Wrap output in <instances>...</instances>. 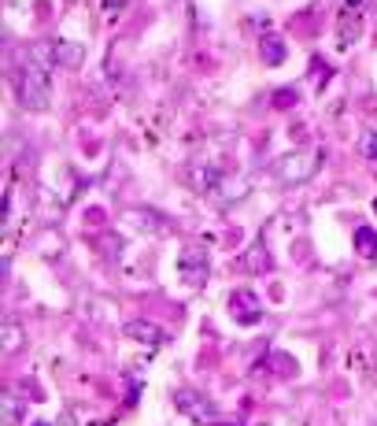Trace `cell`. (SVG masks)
Listing matches in <instances>:
<instances>
[{
	"instance_id": "1",
	"label": "cell",
	"mask_w": 377,
	"mask_h": 426,
	"mask_svg": "<svg viewBox=\"0 0 377 426\" xmlns=\"http://www.w3.org/2000/svg\"><path fill=\"white\" fill-rule=\"evenodd\" d=\"M15 100L26 111H45L52 100V82L41 63H19L15 67Z\"/></svg>"
},
{
	"instance_id": "2",
	"label": "cell",
	"mask_w": 377,
	"mask_h": 426,
	"mask_svg": "<svg viewBox=\"0 0 377 426\" xmlns=\"http://www.w3.org/2000/svg\"><path fill=\"white\" fill-rule=\"evenodd\" d=\"M318 171V152H289L278 160V182L281 186H304L311 174Z\"/></svg>"
},
{
	"instance_id": "3",
	"label": "cell",
	"mask_w": 377,
	"mask_h": 426,
	"mask_svg": "<svg viewBox=\"0 0 377 426\" xmlns=\"http://www.w3.org/2000/svg\"><path fill=\"white\" fill-rule=\"evenodd\" d=\"M362 22H367V0H344L341 15H336V37H341V48H352L359 41Z\"/></svg>"
},
{
	"instance_id": "4",
	"label": "cell",
	"mask_w": 377,
	"mask_h": 426,
	"mask_svg": "<svg viewBox=\"0 0 377 426\" xmlns=\"http://www.w3.org/2000/svg\"><path fill=\"white\" fill-rule=\"evenodd\" d=\"M174 404H178V411H185V415L192 422H200V426H211L215 422V400L204 397V393H197V390H178L174 393Z\"/></svg>"
},
{
	"instance_id": "5",
	"label": "cell",
	"mask_w": 377,
	"mask_h": 426,
	"mask_svg": "<svg viewBox=\"0 0 377 426\" xmlns=\"http://www.w3.org/2000/svg\"><path fill=\"white\" fill-rule=\"evenodd\" d=\"M178 267H181V278H185L192 289H200L204 282H207V275H211V267H207V249H200V245H189V249L181 252Z\"/></svg>"
},
{
	"instance_id": "6",
	"label": "cell",
	"mask_w": 377,
	"mask_h": 426,
	"mask_svg": "<svg viewBox=\"0 0 377 426\" xmlns=\"http://www.w3.org/2000/svg\"><path fill=\"white\" fill-rule=\"evenodd\" d=\"M229 315L241 327H255V322H263V304H259V296L252 289H237L229 296Z\"/></svg>"
},
{
	"instance_id": "7",
	"label": "cell",
	"mask_w": 377,
	"mask_h": 426,
	"mask_svg": "<svg viewBox=\"0 0 377 426\" xmlns=\"http://www.w3.org/2000/svg\"><path fill=\"white\" fill-rule=\"evenodd\" d=\"M48 56L56 67L63 71H78L85 63V45L82 41H71V37H56V41L48 45Z\"/></svg>"
},
{
	"instance_id": "8",
	"label": "cell",
	"mask_w": 377,
	"mask_h": 426,
	"mask_svg": "<svg viewBox=\"0 0 377 426\" xmlns=\"http://www.w3.org/2000/svg\"><path fill=\"white\" fill-rule=\"evenodd\" d=\"M218 178H222V171H215V163H207V160H192L185 167V182L197 193H215Z\"/></svg>"
},
{
	"instance_id": "9",
	"label": "cell",
	"mask_w": 377,
	"mask_h": 426,
	"mask_svg": "<svg viewBox=\"0 0 377 426\" xmlns=\"http://www.w3.org/2000/svg\"><path fill=\"white\" fill-rule=\"evenodd\" d=\"M248 189H252V182H248L244 174H222L211 197H215L218 204H237L241 197H248Z\"/></svg>"
},
{
	"instance_id": "10",
	"label": "cell",
	"mask_w": 377,
	"mask_h": 426,
	"mask_svg": "<svg viewBox=\"0 0 377 426\" xmlns=\"http://www.w3.org/2000/svg\"><path fill=\"white\" fill-rule=\"evenodd\" d=\"M126 338H134V341H141V345H155V348H159V345L166 341V330H163V327H155V322H148V319H129V322H126Z\"/></svg>"
},
{
	"instance_id": "11",
	"label": "cell",
	"mask_w": 377,
	"mask_h": 426,
	"mask_svg": "<svg viewBox=\"0 0 377 426\" xmlns=\"http://www.w3.org/2000/svg\"><path fill=\"white\" fill-rule=\"evenodd\" d=\"M241 267L248 270V275H266V270H270V249H266L263 241H255L252 249H244Z\"/></svg>"
},
{
	"instance_id": "12",
	"label": "cell",
	"mask_w": 377,
	"mask_h": 426,
	"mask_svg": "<svg viewBox=\"0 0 377 426\" xmlns=\"http://www.w3.org/2000/svg\"><path fill=\"white\" fill-rule=\"evenodd\" d=\"M126 219H129V223H134L137 230H148V234H166V230H171V226L163 223V215H159V212H148V208H134Z\"/></svg>"
},
{
	"instance_id": "13",
	"label": "cell",
	"mask_w": 377,
	"mask_h": 426,
	"mask_svg": "<svg viewBox=\"0 0 377 426\" xmlns=\"http://www.w3.org/2000/svg\"><path fill=\"white\" fill-rule=\"evenodd\" d=\"M259 56H263V63H270V67H281L285 56H289V48H285V41L278 34H266L263 41H259Z\"/></svg>"
},
{
	"instance_id": "14",
	"label": "cell",
	"mask_w": 377,
	"mask_h": 426,
	"mask_svg": "<svg viewBox=\"0 0 377 426\" xmlns=\"http://www.w3.org/2000/svg\"><path fill=\"white\" fill-rule=\"evenodd\" d=\"M355 252L367 256V260H374V256H377V230L374 226H359L355 230Z\"/></svg>"
},
{
	"instance_id": "15",
	"label": "cell",
	"mask_w": 377,
	"mask_h": 426,
	"mask_svg": "<svg viewBox=\"0 0 377 426\" xmlns=\"http://www.w3.org/2000/svg\"><path fill=\"white\" fill-rule=\"evenodd\" d=\"M0 338H4V348H8V352H15V348L22 345V330H19V322H4Z\"/></svg>"
},
{
	"instance_id": "16",
	"label": "cell",
	"mask_w": 377,
	"mask_h": 426,
	"mask_svg": "<svg viewBox=\"0 0 377 426\" xmlns=\"http://www.w3.org/2000/svg\"><path fill=\"white\" fill-rule=\"evenodd\" d=\"M359 149H362V156H367V160H377V134L367 130V134H362V141H359Z\"/></svg>"
},
{
	"instance_id": "17",
	"label": "cell",
	"mask_w": 377,
	"mask_h": 426,
	"mask_svg": "<svg viewBox=\"0 0 377 426\" xmlns=\"http://www.w3.org/2000/svg\"><path fill=\"white\" fill-rule=\"evenodd\" d=\"M274 104H278L281 111H289V108L296 104V93H292V89H278V93H274Z\"/></svg>"
},
{
	"instance_id": "18",
	"label": "cell",
	"mask_w": 377,
	"mask_h": 426,
	"mask_svg": "<svg viewBox=\"0 0 377 426\" xmlns=\"http://www.w3.org/2000/svg\"><path fill=\"white\" fill-rule=\"evenodd\" d=\"M15 419H19V404H15V397H8V393H4V426H8V422H15Z\"/></svg>"
},
{
	"instance_id": "19",
	"label": "cell",
	"mask_w": 377,
	"mask_h": 426,
	"mask_svg": "<svg viewBox=\"0 0 377 426\" xmlns=\"http://www.w3.org/2000/svg\"><path fill=\"white\" fill-rule=\"evenodd\" d=\"M129 0H104V11H122Z\"/></svg>"
},
{
	"instance_id": "20",
	"label": "cell",
	"mask_w": 377,
	"mask_h": 426,
	"mask_svg": "<svg viewBox=\"0 0 377 426\" xmlns=\"http://www.w3.org/2000/svg\"><path fill=\"white\" fill-rule=\"evenodd\" d=\"M30 426H52V422H45V419H37V422H30Z\"/></svg>"
},
{
	"instance_id": "21",
	"label": "cell",
	"mask_w": 377,
	"mask_h": 426,
	"mask_svg": "<svg viewBox=\"0 0 377 426\" xmlns=\"http://www.w3.org/2000/svg\"><path fill=\"white\" fill-rule=\"evenodd\" d=\"M215 426H241V422H215Z\"/></svg>"
}]
</instances>
